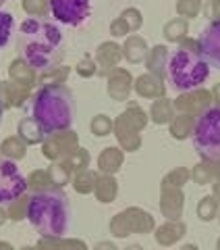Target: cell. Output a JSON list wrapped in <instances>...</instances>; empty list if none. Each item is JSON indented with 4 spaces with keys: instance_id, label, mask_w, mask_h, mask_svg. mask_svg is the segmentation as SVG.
Wrapping results in <instances>:
<instances>
[{
    "instance_id": "45",
    "label": "cell",
    "mask_w": 220,
    "mask_h": 250,
    "mask_svg": "<svg viewBox=\"0 0 220 250\" xmlns=\"http://www.w3.org/2000/svg\"><path fill=\"white\" fill-rule=\"evenodd\" d=\"M119 17H123L125 19V23L129 25V29H131V34H135V31H139V27L144 25V15H141V11L139 9H135V6H127Z\"/></svg>"
},
{
    "instance_id": "51",
    "label": "cell",
    "mask_w": 220,
    "mask_h": 250,
    "mask_svg": "<svg viewBox=\"0 0 220 250\" xmlns=\"http://www.w3.org/2000/svg\"><path fill=\"white\" fill-rule=\"evenodd\" d=\"M6 221H9V215H6V208H2V205H0V225H4Z\"/></svg>"
},
{
    "instance_id": "14",
    "label": "cell",
    "mask_w": 220,
    "mask_h": 250,
    "mask_svg": "<svg viewBox=\"0 0 220 250\" xmlns=\"http://www.w3.org/2000/svg\"><path fill=\"white\" fill-rule=\"evenodd\" d=\"M123 61V46L116 42H102L96 48V62H98V75H108L112 69H116Z\"/></svg>"
},
{
    "instance_id": "25",
    "label": "cell",
    "mask_w": 220,
    "mask_h": 250,
    "mask_svg": "<svg viewBox=\"0 0 220 250\" xmlns=\"http://www.w3.org/2000/svg\"><path fill=\"white\" fill-rule=\"evenodd\" d=\"M17 136L25 142L27 146H40L46 138V131L37 125L34 117H23L17 125Z\"/></svg>"
},
{
    "instance_id": "6",
    "label": "cell",
    "mask_w": 220,
    "mask_h": 250,
    "mask_svg": "<svg viewBox=\"0 0 220 250\" xmlns=\"http://www.w3.org/2000/svg\"><path fill=\"white\" fill-rule=\"evenodd\" d=\"M156 221L150 210L141 207H127L119 210L108 223V231L114 238H129V236H146L152 233Z\"/></svg>"
},
{
    "instance_id": "27",
    "label": "cell",
    "mask_w": 220,
    "mask_h": 250,
    "mask_svg": "<svg viewBox=\"0 0 220 250\" xmlns=\"http://www.w3.org/2000/svg\"><path fill=\"white\" fill-rule=\"evenodd\" d=\"M36 248H44V250H88V244L83 240L77 238H65V236H52V238H42L34 244Z\"/></svg>"
},
{
    "instance_id": "1",
    "label": "cell",
    "mask_w": 220,
    "mask_h": 250,
    "mask_svg": "<svg viewBox=\"0 0 220 250\" xmlns=\"http://www.w3.org/2000/svg\"><path fill=\"white\" fill-rule=\"evenodd\" d=\"M17 52L37 73L65 59V34L56 21L27 17L17 27Z\"/></svg>"
},
{
    "instance_id": "26",
    "label": "cell",
    "mask_w": 220,
    "mask_h": 250,
    "mask_svg": "<svg viewBox=\"0 0 220 250\" xmlns=\"http://www.w3.org/2000/svg\"><path fill=\"white\" fill-rule=\"evenodd\" d=\"M147 115H150V121L156 125H168L177 113H175L172 100L168 96H160V98L152 100V106H150V111H147Z\"/></svg>"
},
{
    "instance_id": "55",
    "label": "cell",
    "mask_w": 220,
    "mask_h": 250,
    "mask_svg": "<svg viewBox=\"0 0 220 250\" xmlns=\"http://www.w3.org/2000/svg\"><path fill=\"white\" fill-rule=\"evenodd\" d=\"M216 248H218V250H220V240H218V242H216Z\"/></svg>"
},
{
    "instance_id": "21",
    "label": "cell",
    "mask_w": 220,
    "mask_h": 250,
    "mask_svg": "<svg viewBox=\"0 0 220 250\" xmlns=\"http://www.w3.org/2000/svg\"><path fill=\"white\" fill-rule=\"evenodd\" d=\"M150 52V46L137 34L127 36V40L123 42V59H127L131 65H139V62H146V57Z\"/></svg>"
},
{
    "instance_id": "13",
    "label": "cell",
    "mask_w": 220,
    "mask_h": 250,
    "mask_svg": "<svg viewBox=\"0 0 220 250\" xmlns=\"http://www.w3.org/2000/svg\"><path fill=\"white\" fill-rule=\"evenodd\" d=\"M133 77L129 73V69L125 67H116L106 75V92L110 100H116V103H127L131 98L133 92Z\"/></svg>"
},
{
    "instance_id": "34",
    "label": "cell",
    "mask_w": 220,
    "mask_h": 250,
    "mask_svg": "<svg viewBox=\"0 0 220 250\" xmlns=\"http://www.w3.org/2000/svg\"><path fill=\"white\" fill-rule=\"evenodd\" d=\"M46 169H48V173L52 177V184L56 188H67L71 184V179H73V169L67 165L65 159L62 161H52L50 167H46Z\"/></svg>"
},
{
    "instance_id": "41",
    "label": "cell",
    "mask_w": 220,
    "mask_h": 250,
    "mask_svg": "<svg viewBox=\"0 0 220 250\" xmlns=\"http://www.w3.org/2000/svg\"><path fill=\"white\" fill-rule=\"evenodd\" d=\"M13 34H17V31H15V17L11 13L0 9V48H4V46L11 42Z\"/></svg>"
},
{
    "instance_id": "7",
    "label": "cell",
    "mask_w": 220,
    "mask_h": 250,
    "mask_svg": "<svg viewBox=\"0 0 220 250\" xmlns=\"http://www.w3.org/2000/svg\"><path fill=\"white\" fill-rule=\"evenodd\" d=\"M50 15L58 25L81 27L92 15L90 0H50Z\"/></svg>"
},
{
    "instance_id": "52",
    "label": "cell",
    "mask_w": 220,
    "mask_h": 250,
    "mask_svg": "<svg viewBox=\"0 0 220 250\" xmlns=\"http://www.w3.org/2000/svg\"><path fill=\"white\" fill-rule=\"evenodd\" d=\"M0 250H13V246L9 242H0Z\"/></svg>"
},
{
    "instance_id": "43",
    "label": "cell",
    "mask_w": 220,
    "mask_h": 250,
    "mask_svg": "<svg viewBox=\"0 0 220 250\" xmlns=\"http://www.w3.org/2000/svg\"><path fill=\"white\" fill-rule=\"evenodd\" d=\"M202 11V0H177V15L183 19H195Z\"/></svg>"
},
{
    "instance_id": "20",
    "label": "cell",
    "mask_w": 220,
    "mask_h": 250,
    "mask_svg": "<svg viewBox=\"0 0 220 250\" xmlns=\"http://www.w3.org/2000/svg\"><path fill=\"white\" fill-rule=\"evenodd\" d=\"M125 163V150L121 146H106L104 150L98 154V171L100 173L116 175L123 169Z\"/></svg>"
},
{
    "instance_id": "47",
    "label": "cell",
    "mask_w": 220,
    "mask_h": 250,
    "mask_svg": "<svg viewBox=\"0 0 220 250\" xmlns=\"http://www.w3.org/2000/svg\"><path fill=\"white\" fill-rule=\"evenodd\" d=\"M206 17L208 21H220V0H208Z\"/></svg>"
},
{
    "instance_id": "3",
    "label": "cell",
    "mask_w": 220,
    "mask_h": 250,
    "mask_svg": "<svg viewBox=\"0 0 220 250\" xmlns=\"http://www.w3.org/2000/svg\"><path fill=\"white\" fill-rule=\"evenodd\" d=\"M31 117L46 134L69 129L75 119L73 94L65 83L40 85L31 96Z\"/></svg>"
},
{
    "instance_id": "32",
    "label": "cell",
    "mask_w": 220,
    "mask_h": 250,
    "mask_svg": "<svg viewBox=\"0 0 220 250\" xmlns=\"http://www.w3.org/2000/svg\"><path fill=\"white\" fill-rule=\"evenodd\" d=\"M71 75V67L67 65H54L46 71H40L37 73V85H52V83H67Z\"/></svg>"
},
{
    "instance_id": "46",
    "label": "cell",
    "mask_w": 220,
    "mask_h": 250,
    "mask_svg": "<svg viewBox=\"0 0 220 250\" xmlns=\"http://www.w3.org/2000/svg\"><path fill=\"white\" fill-rule=\"evenodd\" d=\"M127 34H131V29L129 25L125 23L123 17H116L112 23H110V36H114V38H127Z\"/></svg>"
},
{
    "instance_id": "57",
    "label": "cell",
    "mask_w": 220,
    "mask_h": 250,
    "mask_svg": "<svg viewBox=\"0 0 220 250\" xmlns=\"http://www.w3.org/2000/svg\"><path fill=\"white\" fill-rule=\"evenodd\" d=\"M216 219H218V223H220V210H218V217Z\"/></svg>"
},
{
    "instance_id": "11",
    "label": "cell",
    "mask_w": 220,
    "mask_h": 250,
    "mask_svg": "<svg viewBox=\"0 0 220 250\" xmlns=\"http://www.w3.org/2000/svg\"><path fill=\"white\" fill-rule=\"evenodd\" d=\"M175 104V113H187L198 117L200 113H203L208 106H212V92L206 88H193L187 92H181L179 96L172 100Z\"/></svg>"
},
{
    "instance_id": "58",
    "label": "cell",
    "mask_w": 220,
    "mask_h": 250,
    "mask_svg": "<svg viewBox=\"0 0 220 250\" xmlns=\"http://www.w3.org/2000/svg\"><path fill=\"white\" fill-rule=\"evenodd\" d=\"M0 83H2V80H0Z\"/></svg>"
},
{
    "instance_id": "4",
    "label": "cell",
    "mask_w": 220,
    "mask_h": 250,
    "mask_svg": "<svg viewBox=\"0 0 220 250\" xmlns=\"http://www.w3.org/2000/svg\"><path fill=\"white\" fill-rule=\"evenodd\" d=\"M210 77V65L202 54L200 42L187 36L183 42L177 44V50L168 54L166 62V82L177 92H187L200 88Z\"/></svg>"
},
{
    "instance_id": "48",
    "label": "cell",
    "mask_w": 220,
    "mask_h": 250,
    "mask_svg": "<svg viewBox=\"0 0 220 250\" xmlns=\"http://www.w3.org/2000/svg\"><path fill=\"white\" fill-rule=\"evenodd\" d=\"M210 92H212V104L220 108V82L212 85V90H210Z\"/></svg>"
},
{
    "instance_id": "35",
    "label": "cell",
    "mask_w": 220,
    "mask_h": 250,
    "mask_svg": "<svg viewBox=\"0 0 220 250\" xmlns=\"http://www.w3.org/2000/svg\"><path fill=\"white\" fill-rule=\"evenodd\" d=\"M218 210H220V200L214 196V194H208L198 202V217L200 221L203 223H210L218 217Z\"/></svg>"
},
{
    "instance_id": "37",
    "label": "cell",
    "mask_w": 220,
    "mask_h": 250,
    "mask_svg": "<svg viewBox=\"0 0 220 250\" xmlns=\"http://www.w3.org/2000/svg\"><path fill=\"white\" fill-rule=\"evenodd\" d=\"M21 9L27 17L48 19L50 17V0H21Z\"/></svg>"
},
{
    "instance_id": "22",
    "label": "cell",
    "mask_w": 220,
    "mask_h": 250,
    "mask_svg": "<svg viewBox=\"0 0 220 250\" xmlns=\"http://www.w3.org/2000/svg\"><path fill=\"white\" fill-rule=\"evenodd\" d=\"M93 196L102 205H112L119 196V182L114 175L108 173H100L96 179V188H93Z\"/></svg>"
},
{
    "instance_id": "44",
    "label": "cell",
    "mask_w": 220,
    "mask_h": 250,
    "mask_svg": "<svg viewBox=\"0 0 220 250\" xmlns=\"http://www.w3.org/2000/svg\"><path fill=\"white\" fill-rule=\"evenodd\" d=\"M125 113H127L131 119L139 125V129H146V125L150 123V115H147L144 108H141V104L135 103V100H127V108H125Z\"/></svg>"
},
{
    "instance_id": "28",
    "label": "cell",
    "mask_w": 220,
    "mask_h": 250,
    "mask_svg": "<svg viewBox=\"0 0 220 250\" xmlns=\"http://www.w3.org/2000/svg\"><path fill=\"white\" fill-rule=\"evenodd\" d=\"M193 125H195V117L193 115L177 113L175 117H172V121L168 123V134H170L172 140H177V142H183V140L191 138Z\"/></svg>"
},
{
    "instance_id": "42",
    "label": "cell",
    "mask_w": 220,
    "mask_h": 250,
    "mask_svg": "<svg viewBox=\"0 0 220 250\" xmlns=\"http://www.w3.org/2000/svg\"><path fill=\"white\" fill-rule=\"evenodd\" d=\"M77 75L83 77V80H90V77L98 75V62H96V57L90 52H85L83 57L79 59V62H77Z\"/></svg>"
},
{
    "instance_id": "38",
    "label": "cell",
    "mask_w": 220,
    "mask_h": 250,
    "mask_svg": "<svg viewBox=\"0 0 220 250\" xmlns=\"http://www.w3.org/2000/svg\"><path fill=\"white\" fill-rule=\"evenodd\" d=\"M191 179V171L187 167H175L162 177L160 188H183Z\"/></svg>"
},
{
    "instance_id": "54",
    "label": "cell",
    "mask_w": 220,
    "mask_h": 250,
    "mask_svg": "<svg viewBox=\"0 0 220 250\" xmlns=\"http://www.w3.org/2000/svg\"><path fill=\"white\" fill-rule=\"evenodd\" d=\"M2 113H4V108H2V104H0V123H2Z\"/></svg>"
},
{
    "instance_id": "19",
    "label": "cell",
    "mask_w": 220,
    "mask_h": 250,
    "mask_svg": "<svg viewBox=\"0 0 220 250\" xmlns=\"http://www.w3.org/2000/svg\"><path fill=\"white\" fill-rule=\"evenodd\" d=\"M9 80L23 85V88L34 90L37 85V71L29 65L25 59L17 57V59H13L11 65H9Z\"/></svg>"
},
{
    "instance_id": "15",
    "label": "cell",
    "mask_w": 220,
    "mask_h": 250,
    "mask_svg": "<svg viewBox=\"0 0 220 250\" xmlns=\"http://www.w3.org/2000/svg\"><path fill=\"white\" fill-rule=\"evenodd\" d=\"M133 92L144 100H154V98L166 96V82L146 71L133 80Z\"/></svg>"
},
{
    "instance_id": "31",
    "label": "cell",
    "mask_w": 220,
    "mask_h": 250,
    "mask_svg": "<svg viewBox=\"0 0 220 250\" xmlns=\"http://www.w3.org/2000/svg\"><path fill=\"white\" fill-rule=\"evenodd\" d=\"M0 156L11 161H21L27 156V144L19 136H9L0 142Z\"/></svg>"
},
{
    "instance_id": "23",
    "label": "cell",
    "mask_w": 220,
    "mask_h": 250,
    "mask_svg": "<svg viewBox=\"0 0 220 250\" xmlns=\"http://www.w3.org/2000/svg\"><path fill=\"white\" fill-rule=\"evenodd\" d=\"M191 179L198 186H210L216 177H220V161L216 159H202L198 165H193Z\"/></svg>"
},
{
    "instance_id": "40",
    "label": "cell",
    "mask_w": 220,
    "mask_h": 250,
    "mask_svg": "<svg viewBox=\"0 0 220 250\" xmlns=\"http://www.w3.org/2000/svg\"><path fill=\"white\" fill-rule=\"evenodd\" d=\"M112 127H114V119H110L108 115H104V113H100V115H96L92 119V123H90V131L96 138H106V136H110L112 134Z\"/></svg>"
},
{
    "instance_id": "29",
    "label": "cell",
    "mask_w": 220,
    "mask_h": 250,
    "mask_svg": "<svg viewBox=\"0 0 220 250\" xmlns=\"http://www.w3.org/2000/svg\"><path fill=\"white\" fill-rule=\"evenodd\" d=\"M100 175V171H92L90 167L88 169H81V171H75L73 173V179H71V186L77 194H92L93 188H96V179Z\"/></svg>"
},
{
    "instance_id": "17",
    "label": "cell",
    "mask_w": 220,
    "mask_h": 250,
    "mask_svg": "<svg viewBox=\"0 0 220 250\" xmlns=\"http://www.w3.org/2000/svg\"><path fill=\"white\" fill-rule=\"evenodd\" d=\"M187 233V225L181 219H166L162 225L154 228V240L158 246H175L177 242H181Z\"/></svg>"
},
{
    "instance_id": "10",
    "label": "cell",
    "mask_w": 220,
    "mask_h": 250,
    "mask_svg": "<svg viewBox=\"0 0 220 250\" xmlns=\"http://www.w3.org/2000/svg\"><path fill=\"white\" fill-rule=\"evenodd\" d=\"M141 131L144 129H139V125L125 111L114 119L112 134L125 152H137L141 148Z\"/></svg>"
},
{
    "instance_id": "30",
    "label": "cell",
    "mask_w": 220,
    "mask_h": 250,
    "mask_svg": "<svg viewBox=\"0 0 220 250\" xmlns=\"http://www.w3.org/2000/svg\"><path fill=\"white\" fill-rule=\"evenodd\" d=\"M162 34H164V40L170 42V44L183 42L185 38H187V34H189V21L183 19V17L170 19V21H166V25H164Z\"/></svg>"
},
{
    "instance_id": "16",
    "label": "cell",
    "mask_w": 220,
    "mask_h": 250,
    "mask_svg": "<svg viewBox=\"0 0 220 250\" xmlns=\"http://www.w3.org/2000/svg\"><path fill=\"white\" fill-rule=\"evenodd\" d=\"M160 213L166 219H181L185 208L183 188H162L160 192Z\"/></svg>"
},
{
    "instance_id": "9",
    "label": "cell",
    "mask_w": 220,
    "mask_h": 250,
    "mask_svg": "<svg viewBox=\"0 0 220 250\" xmlns=\"http://www.w3.org/2000/svg\"><path fill=\"white\" fill-rule=\"evenodd\" d=\"M42 146V156L52 161H62L71 154V150H75L79 146V134L73 129H62V131H54V134H46Z\"/></svg>"
},
{
    "instance_id": "24",
    "label": "cell",
    "mask_w": 220,
    "mask_h": 250,
    "mask_svg": "<svg viewBox=\"0 0 220 250\" xmlns=\"http://www.w3.org/2000/svg\"><path fill=\"white\" fill-rule=\"evenodd\" d=\"M168 48L164 44H158L150 48L146 57V69L147 73H152L156 77H160V80H166V62H168Z\"/></svg>"
},
{
    "instance_id": "49",
    "label": "cell",
    "mask_w": 220,
    "mask_h": 250,
    "mask_svg": "<svg viewBox=\"0 0 220 250\" xmlns=\"http://www.w3.org/2000/svg\"><path fill=\"white\" fill-rule=\"evenodd\" d=\"M212 194H214V196L220 200V177H216L214 182H212Z\"/></svg>"
},
{
    "instance_id": "18",
    "label": "cell",
    "mask_w": 220,
    "mask_h": 250,
    "mask_svg": "<svg viewBox=\"0 0 220 250\" xmlns=\"http://www.w3.org/2000/svg\"><path fill=\"white\" fill-rule=\"evenodd\" d=\"M31 100V90L23 88V85L6 80L0 83V104L2 108H21Z\"/></svg>"
},
{
    "instance_id": "53",
    "label": "cell",
    "mask_w": 220,
    "mask_h": 250,
    "mask_svg": "<svg viewBox=\"0 0 220 250\" xmlns=\"http://www.w3.org/2000/svg\"><path fill=\"white\" fill-rule=\"evenodd\" d=\"M195 248H198L195 244H185V246H183V250H195Z\"/></svg>"
},
{
    "instance_id": "39",
    "label": "cell",
    "mask_w": 220,
    "mask_h": 250,
    "mask_svg": "<svg viewBox=\"0 0 220 250\" xmlns=\"http://www.w3.org/2000/svg\"><path fill=\"white\" fill-rule=\"evenodd\" d=\"M65 163H67L71 169H73V173H75V171H81V169H88V167H90V163H92L90 150H88V148L77 146L75 150H71V154L65 159Z\"/></svg>"
},
{
    "instance_id": "36",
    "label": "cell",
    "mask_w": 220,
    "mask_h": 250,
    "mask_svg": "<svg viewBox=\"0 0 220 250\" xmlns=\"http://www.w3.org/2000/svg\"><path fill=\"white\" fill-rule=\"evenodd\" d=\"M50 188H56V186L52 184L48 169H36L27 175V190L29 192H42V190H50Z\"/></svg>"
},
{
    "instance_id": "12",
    "label": "cell",
    "mask_w": 220,
    "mask_h": 250,
    "mask_svg": "<svg viewBox=\"0 0 220 250\" xmlns=\"http://www.w3.org/2000/svg\"><path fill=\"white\" fill-rule=\"evenodd\" d=\"M198 42L208 65L220 71V21H208V25L202 29Z\"/></svg>"
},
{
    "instance_id": "5",
    "label": "cell",
    "mask_w": 220,
    "mask_h": 250,
    "mask_svg": "<svg viewBox=\"0 0 220 250\" xmlns=\"http://www.w3.org/2000/svg\"><path fill=\"white\" fill-rule=\"evenodd\" d=\"M191 140L200 159L220 161V108L218 106L212 104L195 117Z\"/></svg>"
},
{
    "instance_id": "56",
    "label": "cell",
    "mask_w": 220,
    "mask_h": 250,
    "mask_svg": "<svg viewBox=\"0 0 220 250\" xmlns=\"http://www.w3.org/2000/svg\"><path fill=\"white\" fill-rule=\"evenodd\" d=\"M4 2H6V0H0V6H2V4H4Z\"/></svg>"
},
{
    "instance_id": "8",
    "label": "cell",
    "mask_w": 220,
    "mask_h": 250,
    "mask_svg": "<svg viewBox=\"0 0 220 250\" xmlns=\"http://www.w3.org/2000/svg\"><path fill=\"white\" fill-rule=\"evenodd\" d=\"M23 192H27V177L21 173L17 161L0 156V205L6 207Z\"/></svg>"
},
{
    "instance_id": "2",
    "label": "cell",
    "mask_w": 220,
    "mask_h": 250,
    "mask_svg": "<svg viewBox=\"0 0 220 250\" xmlns=\"http://www.w3.org/2000/svg\"><path fill=\"white\" fill-rule=\"evenodd\" d=\"M27 221L42 238L65 236L71 223V202L65 188L31 192Z\"/></svg>"
},
{
    "instance_id": "33",
    "label": "cell",
    "mask_w": 220,
    "mask_h": 250,
    "mask_svg": "<svg viewBox=\"0 0 220 250\" xmlns=\"http://www.w3.org/2000/svg\"><path fill=\"white\" fill-rule=\"evenodd\" d=\"M29 198H31V192H23L21 196H17L15 200H11L6 205V215L13 223H19V221H25L27 219V208H29Z\"/></svg>"
},
{
    "instance_id": "50",
    "label": "cell",
    "mask_w": 220,
    "mask_h": 250,
    "mask_svg": "<svg viewBox=\"0 0 220 250\" xmlns=\"http://www.w3.org/2000/svg\"><path fill=\"white\" fill-rule=\"evenodd\" d=\"M96 248H98V250H102V248H106V250H116V244H114V242H98Z\"/></svg>"
}]
</instances>
